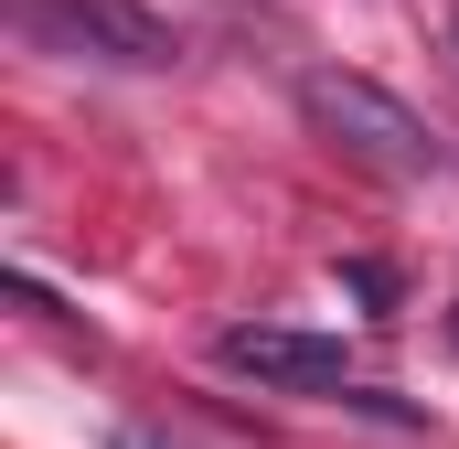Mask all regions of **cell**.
<instances>
[{"label": "cell", "instance_id": "obj_2", "mask_svg": "<svg viewBox=\"0 0 459 449\" xmlns=\"http://www.w3.org/2000/svg\"><path fill=\"white\" fill-rule=\"evenodd\" d=\"M11 22L43 43V54H97V65H182V32L150 11V0H11Z\"/></svg>", "mask_w": 459, "mask_h": 449}, {"label": "cell", "instance_id": "obj_3", "mask_svg": "<svg viewBox=\"0 0 459 449\" xmlns=\"http://www.w3.org/2000/svg\"><path fill=\"white\" fill-rule=\"evenodd\" d=\"M214 364L278 385V396H342L352 385L342 332H310V321H225V332H214Z\"/></svg>", "mask_w": 459, "mask_h": 449}, {"label": "cell", "instance_id": "obj_4", "mask_svg": "<svg viewBox=\"0 0 459 449\" xmlns=\"http://www.w3.org/2000/svg\"><path fill=\"white\" fill-rule=\"evenodd\" d=\"M108 449H171V439H160V428H117Z\"/></svg>", "mask_w": 459, "mask_h": 449}, {"label": "cell", "instance_id": "obj_1", "mask_svg": "<svg viewBox=\"0 0 459 449\" xmlns=\"http://www.w3.org/2000/svg\"><path fill=\"white\" fill-rule=\"evenodd\" d=\"M299 108H310V128H321V139H342V161L385 172V182H438V172H449V139L406 108V97H385L374 75L310 65V75H299Z\"/></svg>", "mask_w": 459, "mask_h": 449}, {"label": "cell", "instance_id": "obj_5", "mask_svg": "<svg viewBox=\"0 0 459 449\" xmlns=\"http://www.w3.org/2000/svg\"><path fill=\"white\" fill-rule=\"evenodd\" d=\"M449 54H459V11H449Z\"/></svg>", "mask_w": 459, "mask_h": 449}]
</instances>
